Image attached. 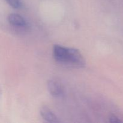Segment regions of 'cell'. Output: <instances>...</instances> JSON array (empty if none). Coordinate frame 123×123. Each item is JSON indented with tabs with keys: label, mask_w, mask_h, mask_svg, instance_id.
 Listing matches in <instances>:
<instances>
[{
	"label": "cell",
	"mask_w": 123,
	"mask_h": 123,
	"mask_svg": "<svg viewBox=\"0 0 123 123\" xmlns=\"http://www.w3.org/2000/svg\"><path fill=\"white\" fill-rule=\"evenodd\" d=\"M54 55L57 61L66 63H69V48L60 45H55L54 47Z\"/></svg>",
	"instance_id": "6da1fadb"
},
{
	"label": "cell",
	"mask_w": 123,
	"mask_h": 123,
	"mask_svg": "<svg viewBox=\"0 0 123 123\" xmlns=\"http://www.w3.org/2000/svg\"><path fill=\"white\" fill-rule=\"evenodd\" d=\"M48 88L50 94L55 97L60 96L63 93V88L62 85L57 81L50 80L48 83Z\"/></svg>",
	"instance_id": "7a4b0ae2"
},
{
	"label": "cell",
	"mask_w": 123,
	"mask_h": 123,
	"mask_svg": "<svg viewBox=\"0 0 123 123\" xmlns=\"http://www.w3.org/2000/svg\"><path fill=\"white\" fill-rule=\"evenodd\" d=\"M8 20L10 24L15 26L23 27L26 25V21L25 19L20 16L17 14H11L8 16Z\"/></svg>",
	"instance_id": "3957f363"
},
{
	"label": "cell",
	"mask_w": 123,
	"mask_h": 123,
	"mask_svg": "<svg viewBox=\"0 0 123 123\" xmlns=\"http://www.w3.org/2000/svg\"><path fill=\"white\" fill-rule=\"evenodd\" d=\"M40 114L42 117L49 122H58L57 117L54 113L50 111L48 108H43L40 110Z\"/></svg>",
	"instance_id": "277c9868"
},
{
	"label": "cell",
	"mask_w": 123,
	"mask_h": 123,
	"mask_svg": "<svg viewBox=\"0 0 123 123\" xmlns=\"http://www.w3.org/2000/svg\"><path fill=\"white\" fill-rule=\"evenodd\" d=\"M6 1L14 8H18L21 6V2L20 0H6Z\"/></svg>",
	"instance_id": "5b68a950"
},
{
	"label": "cell",
	"mask_w": 123,
	"mask_h": 123,
	"mask_svg": "<svg viewBox=\"0 0 123 123\" xmlns=\"http://www.w3.org/2000/svg\"><path fill=\"white\" fill-rule=\"evenodd\" d=\"M109 121L111 123H120L121 121L115 115H112L109 118Z\"/></svg>",
	"instance_id": "8992f818"
}]
</instances>
